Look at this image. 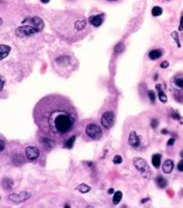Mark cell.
<instances>
[{"mask_svg":"<svg viewBox=\"0 0 183 208\" xmlns=\"http://www.w3.org/2000/svg\"><path fill=\"white\" fill-rule=\"evenodd\" d=\"M33 119L41 133L57 144L68 139L79 120L70 100L57 94L45 96L35 105Z\"/></svg>","mask_w":183,"mask_h":208,"instance_id":"1","label":"cell"},{"mask_svg":"<svg viewBox=\"0 0 183 208\" xmlns=\"http://www.w3.org/2000/svg\"><path fill=\"white\" fill-rule=\"evenodd\" d=\"M52 30L59 38L69 43L82 40L90 31L84 15L73 11H59L49 18Z\"/></svg>","mask_w":183,"mask_h":208,"instance_id":"2","label":"cell"},{"mask_svg":"<svg viewBox=\"0 0 183 208\" xmlns=\"http://www.w3.org/2000/svg\"><path fill=\"white\" fill-rule=\"evenodd\" d=\"M76 66V59L72 53H62L52 59V67L62 77H69Z\"/></svg>","mask_w":183,"mask_h":208,"instance_id":"3","label":"cell"},{"mask_svg":"<svg viewBox=\"0 0 183 208\" xmlns=\"http://www.w3.org/2000/svg\"><path fill=\"white\" fill-rule=\"evenodd\" d=\"M133 165L139 171V173H140V175L142 176L143 178L149 179L151 177L150 168L148 166V164H147V162L143 158L135 157L133 159Z\"/></svg>","mask_w":183,"mask_h":208,"instance_id":"4","label":"cell"},{"mask_svg":"<svg viewBox=\"0 0 183 208\" xmlns=\"http://www.w3.org/2000/svg\"><path fill=\"white\" fill-rule=\"evenodd\" d=\"M85 134L91 140H99L102 138L103 131L101 127L95 123L88 124L85 128Z\"/></svg>","mask_w":183,"mask_h":208,"instance_id":"5","label":"cell"},{"mask_svg":"<svg viewBox=\"0 0 183 208\" xmlns=\"http://www.w3.org/2000/svg\"><path fill=\"white\" fill-rule=\"evenodd\" d=\"M23 24L28 25L30 27H32L37 32H40V31L44 28V23H43L42 19L38 16H33V17H28L24 19V21L22 22Z\"/></svg>","mask_w":183,"mask_h":208,"instance_id":"6","label":"cell"},{"mask_svg":"<svg viewBox=\"0 0 183 208\" xmlns=\"http://www.w3.org/2000/svg\"><path fill=\"white\" fill-rule=\"evenodd\" d=\"M114 121H115L114 113H113V112H111V111H107V112H105V113L102 114L100 123H101V125H102L103 128H104V129L108 130L114 125Z\"/></svg>","mask_w":183,"mask_h":208,"instance_id":"7","label":"cell"},{"mask_svg":"<svg viewBox=\"0 0 183 208\" xmlns=\"http://www.w3.org/2000/svg\"><path fill=\"white\" fill-rule=\"evenodd\" d=\"M30 193L26 191L19 192V193H13L8 196V200L13 203H22L30 198Z\"/></svg>","mask_w":183,"mask_h":208,"instance_id":"8","label":"cell"},{"mask_svg":"<svg viewBox=\"0 0 183 208\" xmlns=\"http://www.w3.org/2000/svg\"><path fill=\"white\" fill-rule=\"evenodd\" d=\"M25 155L27 159L30 160V161H35V160H37L39 156H40V151H39L37 147L29 146L25 149Z\"/></svg>","mask_w":183,"mask_h":208,"instance_id":"9","label":"cell"},{"mask_svg":"<svg viewBox=\"0 0 183 208\" xmlns=\"http://www.w3.org/2000/svg\"><path fill=\"white\" fill-rule=\"evenodd\" d=\"M128 144L132 148H135V149L138 148L139 145H140V138L137 136L136 132H135V131L130 132L129 137H128Z\"/></svg>","mask_w":183,"mask_h":208,"instance_id":"10","label":"cell"},{"mask_svg":"<svg viewBox=\"0 0 183 208\" xmlns=\"http://www.w3.org/2000/svg\"><path fill=\"white\" fill-rule=\"evenodd\" d=\"M103 20H104V14H97V15H92L90 16L88 21L91 25H93L94 27H99L101 24Z\"/></svg>","mask_w":183,"mask_h":208,"instance_id":"11","label":"cell"},{"mask_svg":"<svg viewBox=\"0 0 183 208\" xmlns=\"http://www.w3.org/2000/svg\"><path fill=\"white\" fill-rule=\"evenodd\" d=\"M173 168H174V163H173L172 160L168 159V160H166V161H165L164 163H163L162 170H163V172H164V173H166V174H169L170 172L173 170Z\"/></svg>","mask_w":183,"mask_h":208,"instance_id":"12","label":"cell"},{"mask_svg":"<svg viewBox=\"0 0 183 208\" xmlns=\"http://www.w3.org/2000/svg\"><path fill=\"white\" fill-rule=\"evenodd\" d=\"M163 51L161 49H152L151 51H149L148 53V57L152 61H155V59H158L162 57Z\"/></svg>","mask_w":183,"mask_h":208,"instance_id":"13","label":"cell"},{"mask_svg":"<svg viewBox=\"0 0 183 208\" xmlns=\"http://www.w3.org/2000/svg\"><path fill=\"white\" fill-rule=\"evenodd\" d=\"M0 58L1 59H4L7 55L9 54V53H10V50H11V49H10V46H8V45H1V46H0Z\"/></svg>","mask_w":183,"mask_h":208,"instance_id":"14","label":"cell"},{"mask_svg":"<svg viewBox=\"0 0 183 208\" xmlns=\"http://www.w3.org/2000/svg\"><path fill=\"white\" fill-rule=\"evenodd\" d=\"M2 186H3V188H5L6 190L12 189L14 186L13 180H11L10 178H4L2 180Z\"/></svg>","mask_w":183,"mask_h":208,"instance_id":"15","label":"cell"},{"mask_svg":"<svg viewBox=\"0 0 183 208\" xmlns=\"http://www.w3.org/2000/svg\"><path fill=\"white\" fill-rule=\"evenodd\" d=\"M152 165L155 167V168H159L161 164V155L160 154H154L152 156Z\"/></svg>","mask_w":183,"mask_h":208,"instance_id":"16","label":"cell"},{"mask_svg":"<svg viewBox=\"0 0 183 208\" xmlns=\"http://www.w3.org/2000/svg\"><path fill=\"white\" fill-rule=\"evenodd\" d=\"M156 89L158 90V97H159V100H160V102L162 103H166L167 102V97L165 93L163 91H161V86L160 85H157L156 86Z\"/></svg>","mask_w":183,"mask_h":208,"instance_id":"17","label":"cell"},{"mask_svg":"<svg viewBox=\"0 0 183 208\" xmlns=\"http://www.w3.org/2000/svg\"><path fill=\"white\" fill-rule=\"evenodd\" d=\"M75 140H76V137L75 136H71L70 138H68L65 141V146L64 148H67V149H72L75 143Z\"/></svg>","mask_w":183,"mask_h":208,"instance_id":"18","label":"cell"},{"mask_svg":"<svg viewBox=\"0 0 183 208\" xmlns=\"http://www.w3.org/2000/svg\"><path fill=\"white\" fill-rule=\"evenodd\" d=\"M155 181H156L157 186L160 187V188H165L167 186V181L162 177V176H158Z\"/></svg>","mask_w":183,"mask_h":208,"instance_id":"19","label":"cell"},{"mask_svg":"<svg viewBox=\"0 0 183 208\" xmlns=\"http://www.w3.org/2000/svg\"><path fill=\"white\" fill-rule=\"evenodd\" d=\"M174 83L179 89H183V75H176L174 78Z\"/></svg>","mask_w":183,"mask_h":208,"instance_id":"20","label":"cell"},{"mask_svg":"<svg viewBox=\"0 0 183 208\" xmlns=\"http://www.w3.org/2000/svg\"><path fill=\"white\" fill-rule=\"evenodd\" d=\"M122 199V192L121 191H116L114 192V196H113V203L114 204H118L121 201Z\"/></svg>","mask_w":183,"mask_h":208,"instance_id":"21","label":"cell"},{"mask_svg":"<svg viewBox=\"0 0 183 208\" xmlns=\"http://www.w3.org/2000/svg\"><path fill=\"white\" fill-rule=\"evenodd\" d=\"M77 190L79 192H81V193H87V192L90 191V187L88 185H86V184H80V185L78 186Z\"/></svg>","mask_w":183,"mask_h":208,"instance_id":"22","label":"cell"},{"mask_svg":"<svg viewBox=\"0 0 183 208\" xmlns=\"http://www.w3.org/2000/svg\"><path fill=\"white\" fill-rule=\"evenodd\" d=\"M162 8L161 7H159V6H154L153 8H152V15L153 16H160V15L162 14Z\"/></svg>","mask_w":183,"mask_h":208,"instance_id":"23","label":"cell"},{"mask_svg":"<svg viewBox=\"0 0 183 208\" xmlns=\"http://www.w3.org/2000/svg\"><path fill=\"white\" fill-rule=\"evenodd\" d=\"M174 97H175V100H176L177 102L183 103V91H176V93L174 94Z\"/></svg>","mask_w":183,"mask_h":208,"instance_id":"24","label":"cell"},{"mask_svg":"<svg viewBox=\"0 0 183 208\" xmlns=\"http://www.w3.org/2000/svg\"><path fill=\"white\" fill-rule=\"evenodd\" d=\"M171 36L175 39V41H176V43H177V46L180 47L181 45H180V41H179V38H178V33L176 32V31H173V32L171 33Z\"/></svg>","mask_w":183,"mask_h":208,"instance_id":"25","label":"cell"},{"mask_svg":"<svg viewBox=\"0 0 183 208\" xmlns=\"http://www.w3.org/2000/svg\"><path fill=\"white\" fill-rule=\"evenodd\" d=\"M148 97H149V100L151 103H155V91H148Z\"/></svg>","mask_w":183,"mask_h":208,"instance_id":"26","label":"cell"},{"mask_svg":"<svg viewBox=\"0 0 183 208\" xmlns=\"http://www.w3.org/2000/svg\"><path fill=\"white\" fill-rule=\"evenodd\" d=\"M123 49H124V45H123L122 42H119L118 45L115 46V51H116L117 53H121V51H123Z\"/></svg>","mask_w":183,"mask_h":208,"instance_id":"27","label":"cell"},{"mask_svg":"<svg viewBox=\"0 0 183 208\" xmlns=\"http://www.w3.org/2000/svg\"><path fill=\"white\" fill-rule=\"evenodd\" d=\"M170 116H171V118H173V119H176V120H180L181 121V123H183V119L180 117V115H179L178 113H176V112H172V113L170 114Z\"/></svg>","mask_w":183,"mask_h":208,"instance_id":"28","label":"cell"},{"mask_svg":"<svg viewBox=\"0 0 183 208\" xmlns=\"http://www.w3.org/2000/svg\"><path fill=\"white\" fill-rule=\"evenodd\" d=\"M113 162H114L115 164H120V163L122 162L121 156H119V155H116V156H115V157L113 158Z\"/></svg>","mask_w":183,"mask_h":208,"instance_id":"29","label":"cell"},{"mask_svg":"<svg viewBox=\"0 0 183 208\" xmlns=\"http://www.w3.org/2000/svg\"><path fill=\"white\" fill-rule=\"evenodd\" d=\"M168 66H169V62H167V61L162 62H161V65H160L161 69H166V67H168Z\"/></svg>","mask_w":183,"mask_h":208,"instance_id":"30","label":"cell"},{"mask_svg":"<svg viewBox=\"0 0 183 208\" xmlns=\"http://www.w3.org/2000/svg\"><path fill=\"white\" fill-rule=\"evenodd\" d=\"M174 142H175V139H174V138H171V139H169V140H168V142H167V146H168V147L173 146Z\"/></svg>","mask_w":183,"mask_h":208,"instance_id":"31","label":"cell"},{"mask_svg":"<svg viewBox=\"0 0 183 208\" xmlns=\"http://www.w3.org/2000/svg\"><path fill=\"white\" fill-rule=\"evenodd\" d=\"M177 168H178V170H179V171L183 172V160H181V161L178 163V165H177Z\"/></svg>","mask_w":183,"mask_h":208,"instance_id":"32","label":"cell"},{"mask_svg":"<svg viewBox=\"0 0 183 208\" xmlns=\"http://www.w3.org/2000/svg\"><path fill=\"white\" fill-rule=\"evenodd\" d=\"M157 125H158V122H157V120H152V121H151V127L153 128H156L157 127Z\"/></svg>","mask_w":183,"mask_h":208,"instance_id":"33","label":"cell"},{"mask_svg":"<svg viewBox=\"0 0 183 208\" xmlns=\"http://www.w3.org/2000/svg\"><path fill=\"white\" fill-rule=\"evenodd\" d=\"M179 30H183V15L180 18V24H179Z\"/></svg>","mask_w":183,"mask_h":208,"instance_id":"34","label":"cell"},{"mask_svg":"<svg viewBox=\"0 0 183 208\" xmlns=\"http://www.w3.org/2000/svg\"><path fill=\"white\" fill-rule=\"evenodd\" d=\"M4 141H3V139H1V149H0V151L3 152V149H4Z\"/></svg>","mask_w":183,"mask_h":208,"instance_id":"35","label":"cell"},{"mask_svg":"<svg viewBox=\"0 0 183 208\" xmlns=\"http://www.w3.org/2000/svg\"><path fill=\"white\" fill-rule=\"evenodd\" d=\"M3 87H4V79L1 78V87H0V89L3 90Z\"/></svg>","mask_w":183,"mask_h":208,"instance_id":"36","label":"cell"},{"mask_svg":"<svg viewBox=\"0 0 183 208\" xmlns=\"http://www.w3.org/2000/svg\"><path fill=\"white\" fill-rule=\"evenodd\" d=\"M108 193H110V194H112V193H114V190L112 189V188H110V189L108 190Z\"/></svg>","mask_w":183,"mask_h":208,"instance_id":"37","label":"cell"},{"mask_svg":"<svg viewBox=\"0 0 183 208\" xmlns=\"http://www.w3.org/2000/svg\"><path fill=\"white\" fill-rule=\"evenodd\" d=\"M162 134H168V131H167L166 129H164V130H162Z\"/></svg>","mask_w":183,"mask_h":208,"instance_id":"38","label":"cell"},{"mask_svg":"<svg viewBox=\"0 0 183 208\" xmlns=\"http://www.w3.org/2000/svg\"><path fill=\"white\" fill-rule=\"evenodd\" d=\"M40 1L42 2V3H48L50 0H40Z\"/></svg>","mask_w":183,"mask_h":208,"instance_id":"39","label":"cell"},{"mask_svg":"<svg viewBox=\"0 0 183 208\" xmlns=\"http://www.w3.org/2000/svg\"><path fill=\"white\" fill-rule=\"evenodd\" d=\"M106 1H108V2H115V1H117V0H106Z\"/></svg>","mask_w":183,"mask_h":208,"instance_id":"40","label":"cell"},{"mask_svg":"<svg viewBox=\"0 0 183 208\" xmlns=\"http://www.w3.org/2000/svg\"><path fill=\"white\" fill-rule=\"evenodd\" d=\"M180 156H181V157H182V158H183V151H182V152H181V154H180Z\"/></svg>","mask_w":183,"mask_h":208,"instance_id":"41","label":"cell"}]
</instances>
